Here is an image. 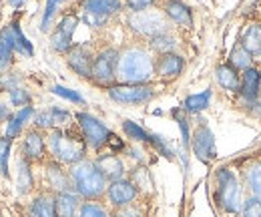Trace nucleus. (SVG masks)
Listing matches in <instances>:
<instances>
[{"mask_svg": "<svg viewBox=\"0 0 261 217\" xmlns=\"http://www.w3.org/2000/svg\"><path fill=\"white\" fill-rule=\"evenodd\" d=\"M155 77V57L149 49L127 46L119 51L117 61V83L121 85H149Z\"/></svg>", "mask_w": 261, "mask_h": 217, "instance_id": "obj_1", "label": "nucleus"}, {"mask_svg": "<svg viewBox=\"0 0 261 217\" xmlns=\"http://www.w3.org/2000/svg\"><path fill=\"white\" fill-rule=\"evenodd\" d=\"M46 147H48V153L50 157L65 165V167H72L81 161L87 159V143L81 135V131H72L70 127H65V129H53L48 131L46 135Z\"/></svg>", "mask_w": 261, "mask_h": 217, "instance_id": "obj_2", "label": "nucleus"}, {"mask_svg": "<svg viewBox=\"0 0 261 217\" xmlns=\"http://www.w3.org/2000/svg\"><path fill=\"white\" fill-rule=\"evenodd\" d=\"M70 173V183H72V191L83 199V201H97L102 199L107 193L109 181L107 177L100 173L95 161H81L72 167H68Z\"/></svg>", "mask_w": 261, "mask_h": 217, "instance_id": "obj_3", "label": "nucleus"}, {"mask_svg": "<svg viewBox=\"0 0 261 217\" xmlns=\"http://www.w3.org/2000/svg\"><path fill=\"white\" fill-rule=\"evenodd\" d=\"M243 201V183L229 167H219L215 171V203L229 215H239Z\"/></svg>", "mask_w": 261, "mask_h": 217, "instance_id": "obj_4", "label": "nucleus"}, {"mask_svg": "<svg viewBox=\"0 0 261 217\" xmlns=\"http://www.w3.org/2000/svg\"><path fill=\"white\" fill-rule=\"evenodd\" d=\"M127 27L139 38H153L157 34L169 32V20L163 10H143V12H130L127 18Z\"/></svg>", "mask_w": 261, "mask_h": 217, "instance_id": "obj_5", "label": "nucleus"}, {"mask_svg": "<svg viewBox=\"0 0 261 217\" xmlns=\"http://www.w3.org/2000/svg\"><path fill=\"white\" fill-rule=\"evenodd\" d=\"M74 121H76V127H79V131H81V135H83L87 147L93 149L95 153H100V151L107 147L109 137H111L113 131L102 123L100 119H97L95 115L85 113V111L76 113V115H74Z\"/></svg>", "mask_w": 261, "mask_h": 217, "instance_id": "obj_6", "label": "nucleus"}, {"mask_svg": "<svg viewBox=\"0 0 261 217\" xmlns=\"http://www.w3.org/2000/svg\"><path fill=\"white\" fill-rule=\"evenodd\" d=\"M107 94L111 101L119 103V105H130V107H139V105H147L155 99L157 89L149 83V85H121L115 83L113 87L107 89Z\"/></svg>", "mask_w": 261, "mask_h": 217, "instance_id": "obj_7", "label": "nucleus"}, {"mask_svg": "<svg viewBox=\"0 0 261 217\" xmlns=\"http://www.w3.org/2000/svg\"><path fill=\"white\" fill-rule=\"evenodd\" d=\"M117 61H119V51L117 49H102L98 51L93 59L91 66V81L97 83L98 87H113L117 83Z\"/></svg>", "mask_w": 261, "mask_h": 217, "instance_id": "obj_8", "label": "nucleus"}, {"mask_svg": "<svg viewBox=\"0 0 261 217\" xmlns=\"http://www.w3.org/2000/svg\"><path fill=\"white\" fill-rule=\"evenodd\" d=\"M121 8H123L121 0H83V20L91 29H100Z\"/></svg>", "mask_w": 261, "mask_h": 217, "instance_id": "obj_9", "label": "nucleus"}, {"mask_svg": "<svg viewBox=\"0 0 261 217\" xmlns=\"http://www.w3.org/2000/svg\"><path fill=\"white\" fill-rule=\"evenodd\" d=\"M191 151L193 155L205 163V165H211L215 159H217V147H215V135L213 131L209 129L207 121L199 119L197 121L195 131L191 133Z\"/></svg>", "mask_w": 261, "mask_h": 217, "instance_id": "obj_10", "label": "nucleus"}, {"mask_svg": "<svg viewBox=\"0 0 261 217\" xmlns=\"http://www.w3.org/2000/svg\"><path fill=\"white\" fill-rule=\"evenodd\" d=\"M79 22H81V18H79L76 14H72V12L65 14V16L59 20L57 29L50 32V46H53L55 53L66 55V53L72 49V44H74V42H72V36H74V31H76Z\"/></svg>", "mask_w": 261, "mask_h": 217, "instance_id": "obj_11", "label": "nucleus"}, {"mask_svg": "<svg viewBox=\"0 0 261 217\" xmlns=\"http://www.w3.org/2000/svg\"><path fill=\"white\" fill-rule=\"evenodd\" d=\"M105 197H107V201L113 209H123V207H129L137 201L139 189L130 179L123 177V179H117V181L109 183Z\"/></svg>", "mask_w": 261, "mask_h": 217, "instance_id": "obj_12", "label": "nucleus"}, {"mask_svg": "<svg viewBox=\"0 0 261 217\" xmlns=\"http://www.w3.org/2000/svg\"><path fill=\"white\" fill-rule=\"evenodd\" d=\"M239 101L241 107H253L257 111V103L261 99V68L255 64L241 73V87H239Z\"/></svg>", "mask_w": 261, "mask_h": 217, "instance_id": "obj_13", "label": "nucleus"}, {"mask_svg": "<svg viewBox=\"0 0 261 217\" xmlns=\"http://www.w3.org/2000/svg\"><path fill=\"white\" fill-rule=\"evenodd\" d=\"M46 153H48V147H46L44 133L40 129H36V127L27 131L22 147H20V155L24 157L27 161H31V163H42L46 159Z\"/></svg>", "mask_w": 261, "mask_h": 217, "instance_id": "obj_14", "label": "nucleus"}, {"mask_svg": "<svg viewBox=\"0 0 261 217\" xmlns=\"http://www.w3.org/2000/svg\"><path fill=\"white\" fill-rule=\"evenodd\" d=\"M95 53L87 44H72V49L66 53V64L72 73H76L83 79H91V66H93Z\"/></svg>", "mask_w": 261, "mask_h": 217, "instance_id": "obj_15", "label": "nucleus"}, {"mask_svg": "<svg viewBox=\"0 0 261 217\" xmlns=\"http://www.w3.org/2000/svg\"><path fill=\"white\" fill-rule=\"evenodd\" d=\"M74 115H70L66 109L61 107H48L34 115L33 125L40 131H53V129H65L70 125Z\"/></svg>", "mask_w": 261, "mask_h": 217, "instance_id": "obj_16", "label": "nucleus"}, {"mask_svg": "<svg viewBox=\"0 0 261 217\" xmlns=\"http://www.w3.org/2000/svg\"><path fill=\"white\" fill-rule=\"evenodd\" d=\"M183 70H185V59L177 53L159 55L155 59V77H159L161 81H175L183 75Z\"/></svg>", "mask_w": 261, "mask_h": 217, "instance_id": "obj_17", "label": "nucleus"}, {"mask_svg": "<svg viewBox=\"0 0 261 217\" xmlns=\"http://www.w3.org/2000/svg\"><path fill=\"white\" fill-rule=\"evenodd\" d=\"M46 185L48 191H53L55 195L57 193H63V191H72V183H70V173L68 169H65V165L57 163L55 159L46 163Z\"/></svg>", "mask_w": 261, "mask_h": 217, "instance_id": "obj_18", "label": "nucleus"}, {"mask_svg": "<svg viewBox=\"0 0 261 217\" xmlns=\"http://www.w3.org/2000/svg\"><path fill=\"white\" fill-rule=\"evenodd\" d=\"M163 14L169 22L177 27H183V29L193 27V10L181 0H167L163 4Z\"/></svg>", "mask_w": 261, "mask_h": 217, "instance_id": "obj_19", "label": "nucleus"}, {"mask_svg": "<svg viewBox=\"0 0 261 217\" xmlns=\"http://www.w3.org/2000/svg\"><path fill=\"white\" fill-rule=\"evenodd\" d=\"M27 217H59L57 213V197L53 191H42L34 195L29 203Z\"/></svg>", "mask_w": 261, "mask_h": 217, "instance_id": "obj_20", "label": "nucleus"}, {"mask_svg": "<svg viewBox=\"0 0 261 217\" xmlns=\"http://www.w3.org/2000/svg\"><path fill=\"white\" fill-rule=\"evenodd\" d=\"M95 163H97V167L100 169V173L107 177L109 183L111 181H117V179H123L125 173H127L123 159L119 155H115V153H111V151L109 153H98Z\"/></svg>", "mask_w": 261, "mask_h": 217, "instance_id": "obj_21", "label": "nucleus"}, {"mask_svg": "<svg viewBox=\"0 0 261 217\" xmlns=\"http://www.w3.org/2000/svg\"><path fill=\"white\" fill-rule=\"evenodd\" d=\"M215 81L217 85L227 91V93H239L241 87V73L237 68H233L229 62H223L215 68Z\"/></svg>", "mask_w": 261, "mask_h": 217, "instance_id": "obj_22", "label": "nucleus"}, {"mask_svg": "<svg viewBox=\"0 0 261 217\" xmlns=\"http://www.w3.org/2000/svg\"><path fill=\"white\" fill-rule=\"evenodd\" d=\"M239 44L253 57L259 59L261 57V22H249L239 38Z\"/></svg>", "mask_w": 261, "mask_h": 217, "instance_id": "obj_23", "label": "nucleus"}, {"mask_svg": "<svg viewBox=\"0 0 261 217\" xmlns=\"http://www.w3.org/2000/svg\"><path fill=\"white\" fill-rule=\"evenodd\" d=\"M241 177H243V187L249 191V197L261 199V161L259 159L247 163Z\"/></svg>", "mask_w": 261, "mask_h": 217, "instance_id": "obj_24", "label": "nucleus"}, {"mask_svg": "<svg viewBox=\"0 0 261 217\" xmlns=\"http://www.w3.org/2000/svg\"><path fill=\"white\" fill-rule=\"evenodd\" d=\"M31 117H34V109L31 105L20 107L14 115H10L8 121H6V137L16 139V137L22 133V129L27 127V123L31 121Z\"/></svg>", "mask_w": 261, "mask_h": 217, "instance_id": "obj_25", "label": "nucleus"}, {"mask_svg": "<svg viewBox=\"0 0 261 217\" xmlns=\"http://www.w3.org/2000/svg\"><path fill=\"white\" fill-rule=\"evenodd\" d=\"M55 197H57V213H59V217H76L83 199L74 191H63V193H57Z\"/></svg>", "mask_w": 261, "mask_h": 217, "instance_id": "obj_26", "label": "nucleus"}, {"mask_svg": "<svg viewBox=\"0 0 261 217\" xmlns=\"http://www.w3.org/2000/svg\"><path fill=\"white\" fill-rule=\"evenodd\" d=\"M211 89H205V91H201V93H195V94H189L187 99H185V103H183V111L187 113V115H199V113H203L207 107H209V103H211Z\"/></svg>", "mask_w": 261, "mask_h": 217, "instance_id": "obj_27", "label": "nucleus"}, {"mask_svg": "<svg viewBox=\"0 0 261 217\" xmlns=\"http://www.w3.org/2000/svg\"><path fill=\"white\" fill-rule=\"evenodd\" d=\"M14 55V38H12V27H4L0 31V68H8L12 64Z\"/></svg>", "mask_w": 261, "mask_h": 217, "instance_id": "obj_28", "label": "nucleus"}, {"mask_svg": "<svg viewBox=\"0 0 261 217\" xmlns=\"http://www.w3.org/2000/svg\"><path fill=\"white\" fill-rule=\"evenodd\" d=\"M16 187L20 195H29L34 189V175L31 169V161H27L24 157H18V177H16Z\"/></svg>", "mask_w": 261, "mask_h": 217, "instance_id": "obj_29", "label": "nucleus"}, {"mask_svg": "<svg viewBox=\"0 0 261 217\" xmlns=\"http://www.w3.org/2000/svg\"><path fill=\"white\" fill-rule=\"evenodd\" d=\"M177 49V40L171 32H163V34H157L153 38H149V51L157 53L159 55H167V53H175Z\"/></svg>", "mask_w": 261, "mask_h": 217, "instance_id": "obj_30", "label": "nucleus"}, {"mask_svg": "<svg viewBox=\"0 0 261 217\" xmlns=\"http://www.w3.org/2000/svg\"><path fill=\"white\" fill-rule=\"evenodd\" d=\"M229 64L233 66V68H237L239 73H243V70H247V68H251L253 66V57L237 42L233 49H231V55H229Z\"/></svg>", "mask_w": 261, "mask_h": 217, "instance_id": "obj_31", "label": "nucleus"}, {"mask_svg": "<svg viewBox=\"0 0 261 217\" xmlns=\"http://www.w3.org/2000/svg\"><path fill=\"white\" fill-rule=\"evenodd\" d=\"M10 27H12V38H14V53H18V55H22V57H27V59H33V55H34L33 44H31V40L22 34L18 22H12Z\"/></svg>", "mask_w": 261, "mask_h": 217, "instance_id": "obj_32", "label": "nucleus"}, {"mask_svg": "<svg viewBox=\"0 0 261 217\" xmlns=\"http://www.w3.org/2000/svg\"><path fill=\"white\" fill-rule=\"evenodd\" d=\"M76 217H111V211L100 199H97V201H83L81 207H79Z\"/></svg>", "mask_w": 261, "mask_h": 217, "instance_id": "obj_33", "label": "nucleus"}, {"mask_svg": "<svg viewBox=\"0 0 261 217\" xmlns=\"http://www.w3.org/2000/svg\"><path fill=\"white\" fill-rule=\"evenodd\" d=\"M123 133H125V137L133 141V143H147L149 145V133L141 127L139 123H135V121H130V119H125L123 123Z\"/></svg>", "mask_w": 261, "mask_h": 217, "instance_id": "obj_34", "label": "nucleus"}, {"mask_svg": "<svg viewBox=\"0 0 261 217\" xmlns=\"http://www.w3.org/2000/svg\"><path fill=\"white\" fill-rule=\"evenodd\" d=\"M149 145H151L159 155H163L165 159H169V161H173V159H175V151H173V147L167 143V139L161 137V135H157V133H149Z\"/></svg>", "mask_w": 261, "mask_h": 217, "instance_id": "obj_35", "label": "nucleus"}, {"mask_svg": "<svg viewBox=\"0 0 261 217\" xmlns=\"http://www.w3.org/2000/svg\"><path fill=\"white\" fill-rule=\"evenodd\" d=\"M10 149H12V139L10 137H0V175L2 177H10L8 171V159H10Z\"/></svg>", "mask_w": 261, "mask_h": 217, "instance_id": "obj_36", "label": "nucleus"}, {"mask_svg": "<svg viewBox=\"0 0 261 217\" xmlns=\"http://www.w3.org/2000/svg\"><path fill=\"white\" fill-rule=\"evenodd\" d=\"M61 2H63V0H46L44 14H42V22H40V31L42 32H48L50 22H53V18H55V12H57V8H59Z\"/></svg>", "mask_w": 261, "mask_h": 217, "instance_id": "obj_37", "label": "nucleus"}, {"mask_svg": "<svg viewBox=\"0 0 261 217\" xmlns=\"http://www.w3.org/2000/svg\"><path fill=\"white\" fill-rule=\"evenodd\" d=\"M50 91L57 94V97H61V99H65V101H70V103H74V105H85L83 94L76 93V91H72V89H66V87H63V85H55Z\"/></svg>", "mask_w": 261, "mask_h": 217, "instance_id": "obj_38", "label": "nucleus"}, {"mask_svg": "<svg viewBox=\"0 0 261 217\" xmlns=\"http://www.w3.org/2000/svg\"><path fill=\"white\" fill-rule=\"evenodd\" d=\"M130 181L137 185L139 189V193L145 189V185L149 187L151 185V177H149V171L145 169V167H135L133 171H130Z\"/></svg>", "mask_w": 261, "mask_h": 217, "instance_id": "obj_39", "label": "nucleus"}, {"mask_svg": "<svg viewBox=\"0 0 261 217\" xmlns=\"http://www.w3.org/2000/svg\"><path fill=\"white\" fill-rule=\"evenodd\" d=\"M8 94H10V103L14 107H27V105H31V94H29L27 89H22V87L8 89Z\"/></svg>", "mask_w": 261, "mask_h": 217, "instance_id": "obj_40", "label": "nucleus"}, {"mask_svg": "<svg viewBox=\"0 0 261 217\" xmlns=\"http://www.w3.org/2000/svg\"><path fill=\"white\" fill-rule=\"evenodd\" d=\"M243 217H261V199L257 197H247L243 201V209H241Z\"/></svg>", "mask_w": 261, "mask_h": 217, "instance_id": "obj_41", "label": "nucleus"}, {"mask_svg": "<svg viewBox=\"0 0 261 217\" xmlns=\"http://www.w3.org/2000/svg\"><path fill=\"white\" fill-rule=\"evenodd\" d=\"M111 217H145V213H143L141 207H137V205L133 203V205H129V207L115 209V211L111 213Z\"/></svg>", "mask_w": 261, "mask_h": 217, "instance_id": "obj_42", "label": "nucleus"}, {"mask_svg": "<svg viewBox=\"0 0 261 217\" xmlns=\"http://www.w3.org/2000/svg\"><path fill=\"white\" fill-rule=\"evenodd\" d=\"M155 4V0H125V6L129 8L130 12H143L149 10Z\"/></svg>", "mask_w": 261, "mask_h": 217, "instance_id": "obj_43", "label": "nucleus"}, {"mask_svg": "<svg viewBox=\"0 0 261 217\" xmlns=\"http://www.w3.org/2000/svg\"><path fill=\"white\" fill-rule=\"evenodd\" d=\"M12 113L8 111V107H4V105H0V123L2 121H8V117H10Z\"/></svg>", "mask_w": 261, "mask_h": 217, "instance_id": "obj_44", "label": "nucleus"}, {"mask_svg": "<svg viewBox=\"0 0 261 217\" xmlns=\"http://www.w3.org/2000/svg\"><path fill=\"white\" fill-rule=\"evenodd\" d=\"M8 2H10V4H12V6H20V4H22V2H24V0H8Z\"/></svg>", "mask_w": 261, "mask_h": 217, "instance_id": "obj_45", "label": "nucleus"}, {"mask_svg": "<svg viewBox=\"0 0 261 217\" xmlns=\"http://www.w3.org/2000/svg\"><path fill=\"white\" fill-rule=\"evenodd\" d=\"M255 115L261 119V99H259V103H257V111H255Z\"/></svg>", "mask_w": 261, "mask_h": 217, "instance_id": "obj_46", "label": "nucleus"}]
</instances>
